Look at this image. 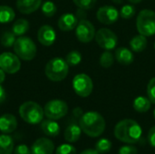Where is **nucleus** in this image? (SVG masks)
<instances>
[{"label":"nucleus","instance_id":"1","mask_svg":"<svg viewBox=\"0 0 155 154\" xmlns=\"http://www.w3.org/2000/svg\"><path fill=\"white\" fill-rule=\"evenodd\" d=\"M143 134L141 126L132 119H124L119 122L114 127V136L119 141L133 144L140 141Z\"/></svg>","mask_w":155,"mask_h":154},{"label":"nucleus","instance_id":"2","mask_svg":"<svg viewBox=\"0 0 155 154\" xmlns=\"http://www.w3.org/2000/svg\"><path fill=\"white\" fill-rule=\"evenodd\" d=\"M79 125L87 136L95 138L100 136L105 130V120L97 112H87L79 119Z\"/></svg>","mask_w":155,"mask_h":154},{"label":"nucleus","instance_id":"3","mask_svg":"<svg viewBox=\"0 0 155 154\" xmlns=\"http://www.w3.org/2000/svg\"><path fill=\"white\" fill-rule=\"evenodd\" d=\"M69 72V65L65 59L54 57L48 61L45 65V73L46 77L52 82H61L66 78Z\"/></svg>","mask_w":155,"mask_h":154},{"label":"nucleus","instance_id":"4","mask_svg":"<svg viewBox=\"0 0 155 154\" xmlns=\"http://www.w3.org/2000/svg\"><path fill=\"white\" fill-rule=\"evenodd\" d=\"M18 113L22 120L29 124L41 123L45 116L44 109L37 103L33 101L22 103L19 107Z\"/></svg>","mask_w":155,"mask_h":154},{"label":"nucleus","instance_id":"5","mask_svg":"<svg viewBox=\"0 0 155 154\" xmlns=\"http://www.w3.org/2000/svg\"><path fill=\"white\" fill-rule=\"evenodd\" d=\"M15 54L24 61H31L36 55V45L35 42L28 36H19L14 45Z\"/></svg>","mask_w":155,"mask_h":154},{"label":"nucleus","instance_id":"6","mask_svg":"<svg viewBox=\"0 0 155 154\" xmlns=\"http://www.w3.org/2000/svg\"><path fill=\"white\" fill-rule=\"evenodd\" d=\"M138 33L146 37L155 34V12L151 9L142 10L136 19Z\"/></svg>","mask_w":155,"mask_h":154},{"label":"nucleus","instance_id":"7","mask_svg":"<svg viewBox=\"0 0 155 154\" xmlns=\"http://www.w3.org/2000/svg\"><path fill=\"white\" fill-rule=\"evenodd\" d=\"M45 115L48 119L59 120L64 117L68 113V105L64 101L62 100H51L44 107Z\"/></svg>","mask_w":155,"mask_h":154},{"label":"nucleus","instance_id":"8","mask_svg":"<svg viewBox=\"0 0 155 154\" xmlns=\"http://www.w3.org/2000/svg\"><path fill=\"white\" fill-rule=\"evenodd\" d=\"M74 93L80 97H88L94 89V84L90 76L85 74H79L73 79Z\"/></svg>","mask_w":155,"mask_h":154},{"label":"nucleus","instance_id":"9","mask_svg":"<svg viewBox=\"0 0 155 154\" xmlns=\"http://www.w3.org/2000/svg\"><path fill=\"white\" fill-rule=\"evenodd\" d=\"M95 41L104 50H113L118 44V37L114 32L108 28H101L95 34Z\"/></svg>","mask_w":155,"mask_h":154},{"label":"nucleus","instance_id":"10","mask_svg":"<svg viewBox=\"0 0 155 154\" xmlns=\"http://www.w3.org/2000/svg\"><path fill=\"white\" fill-rule=\"evenodd\" d=\"M0 68L5 71V74H16L21 68L20 58L15 54L5 52L0 54Z\"/></svg>","mask_w":155,"mask_h":154},{"label":"nucleus","instance_id":"11","mask_svg":"<svg viewBox=\"0 0 155 154\" xmlns=\"http://www.w3.org/2000/svg\"><path fill=\"white\" fill-rule=\"evenodd\" d=\"M95 28L94 25L86 20L81 19L75 27V35L81 43H89L95 37Z\"/></svg>","mask_w":155,"mask_h":154},{"label":"nucleus","instance_id":"12","mask_svg":"<svg viewBox=\"0 0 155 154\" xmlns=\"http://www.w3.org/2000/svg\"><path fill=\"white\" fill-rule=\"evenodd\" d=\"M120 16L119 11L116 7L113 5H104L101 6L96 13L97 20L104 25H113L114 24Z\"/></svg>","mask_w":155,"mask_h":154},{"label":"nucleus","instance_id":"13","mask_svg":"<svg viewBox=\"0 0 155 154\" xmlns=\"http://www.w3.org/2000/svg\"><path fill=\"white\" fill-rule=\"evenodd\" d=\"M37 39L39 43L45 46H51L56 39V33L54 29L49 25H42L37 32Z\"/></svg>","mask_w":155,"mask_h":154},{"label":"nucleus","instance_id":"14","mask_svg":"<svg viewBox=\"0 0 155 154\" xmlns=\"http://www.w3.org/2000/svg\"><path fill=\"white\" fill-rule=\"evenodd\" d=\"M54 151V143L47 138L37 139L31 147L32 154H53Z\"/></svg>","mask_w":155,"mask_h":154},{"label":"nucleus","instance_id":"15","mask_svg":"<svg viewBox=\"0 0 155 154\" xmlns=\"http://www.w3.org/2000/svg\"><path fill=\"white\" fill-rule=\"evenodd\" d=\"M57 24L60 30L64 32L72 31L76 27L78 24V18L75 15L72 13H66L59 17Z\"/></svg>","mask_w":155,"mask_h":154},{"label":"nucleus","instance_id":"16","mask_svg":"<svg viewBox=\"0 0 155 154\" xmlns=\"http://www.w3.org/2000/svg\"><path fill=\"white\" fill-rule=\"evenodd\" d=\"M42 5V0H16V8L22 14H32Z\"/></svg>","mask_w":155,"mask_h":154},{"label":"nucleus","instance_id":"17","mask_svg":"<svg viewBox=\"0 0 155 154\" xmlns=\"http://www.w3.org/2000/svg\"><path fill=\"white\" fill-rule=\"evenodd\" d=\"M17 127V121L15 115L5 113L0 116V131L4 133H11Z\"/></svg>","mask_w":155,"mask_h":154},{"label":"nucleus","instance_id":"18","mask_svg":"<svg viewBox=\"0 0 155 154\" xmlns=\"http://www.w3.org/2000/svg\"><path fill=\"white\" fill-rule=\"evenodd\" d=\"M114 57L116 61L123 65H130L134 61L133 51L126 47H119L115 50Z\"/></svg>","mask_w":155,"mask_h":154},{"label":"nucleus","instance_id":"19","mask_svg":"<svg viewBox=\"0 0 155 154\" xmlns=\"http://www.w3.org/2000/svg\"><path fill=\"white\" fill-rule=\"evenodd\" d=\"M41 129L44 133L49 137H56L60 133L59 124L52 119L43 120L41 122Z\"/></svg>","mask_w":155,"mask_h":154},{"label":"nucleus","instance_id":"20","mask_svg":"<svg viewBox=\"0 0 155 154\" xmlns=\"http://www.w3.org/2000/svg\"><path fill=\"white\" fill-rule=\"evenodd\" d=\"M81 133H82V129L80 125L76 123H72L68 125L64 131V140L67 143H75L80 139Z\"/></svg>","mask_w":155,"mask_h":154},{"label":"nucleus","instance_id":"21","mask_svg":"<svg viewBox=\"0 0 155 154\" xmlns=\"http://www.w3.org/2000/svg\"><path fill=\"white\" fill-rule=\"evenodd\" d=\"M147 38L143 34H137L134 36L130 41V46L132 51L135 53H141L147 47Z\"/></svg>","mask_w":155,"mask_h":154},{"label":"nucleus","instance_id":"22","mask_svg":"<svg viewBox=\"0 0 155 154\" xmlns=\"http://www.w3.org/2000/svg\"><path fill=\"white\" fill-rule=\"evenodd\" d=\"M14 152V140L6 133L0 135V154H12Z\"/></svg>","mask_w":155,"mask_h":154},{"label":"nucleus","instance_id":"23","mask_svg":"<svg viewBox=\"0 0 155 154\" xmlns=\"http://www.w3.org/2000/svg\"><path fill=\"white\" fill-rule=\"evenodd\" d=\"M134 108L138 113H146L150 110L152 102L148 97L145 96H138L134 101Z\"/></svg>","mask_w":155,"mask_h":154},{"label":"nucleus","instance_id":"24","mask_svg":"<svg viewBox=\"0 0 155 154\" xmlns=\"http://www.w3.org/2000/svg\"><path fill=\"white\" fill-rule=\"evenodd\" d=\"M28 29H29V22L24 18H20L16 20L12 26V32L15 36H22L27 32Z\"/></svg>","mask_w":155,"mask_h":154},{"label":"nucleus","instance_id":"25","mask_svg":"<svg viewBox=\"0 0 155 154\" xmlns=\"http://www.w3.org/2000/svg\"><path fill=\"white\" fill-rule=\"evenodd\" d=\"M15 16V11L8 5H0V24L11 23Z\"/></svg>","mask_w":155,"mask_h":154},{"label":"nucleus","instance_id":"26","mask_svg":"<svg viewBox=\"0 0 155 154\" xmlns=\"http://www.w3.org/2000/svg\"><path fill=\"white\" fill-rule=\"evenodd\" d=\"M114 58L115 57L111 51L105 50L100 56V60H99L100 65L103 68H110L114 63Z\"/></svg>","mask_w":155,"mask_h":154},{"label":"nucleus","instance_id":"27","mask_svg":"<svg viewBox=\"0 0 155 154\" xmlns=\"http://www.w3.org/2000/svg\"><path fill=\"white\" fill-rule=\"evenodd\" d=\"M41 10H42V13L46 17H52L57 12V7L55 4L53 3L52 1H45L41 5Z\"/></svg>","mask_w":155,"mask_h":154},{"label":"nucleus","instance_id":"28","mask_svg":"<svg viewBox=\"0 0 155 154\" xmlns=\"http://www.w3.org/2000/svg\"><path fill=\"white\" fill-rule=\"evenodd\" d=\"M65 61L68 64L69 66H75L77 64H79L82 61V54L80 52L74 50V51H71L70 53L67 54L66 57H65Z\"/></svg>","mask_w":155,"mask_h":154},{"label":"nucleus","instance_id":"29","mask_svg":"<svg viewBox=\"0 0 155 154\" xmlns=\"http://www.w3.org/2000/svg\"><path fill=\"white\" fill-rule=\"evenodd\" d=\"M15 35L14 34L13 32H9V31H6L5 32L2 36H1V40H0V43L1 44L4 46V47H12L15 42Z\"/></svg>","mask_w":155,"mask_h":154},{"label":"nucleus","instance_id":"30","mask_svg":"<svg viewBox=\"0 0 155 154\" xmlns=\"http://www.w3.org/2000/svg\"><path fill=\"white\" fill-rule=\"evenodd\" d=\"M112 148V143L110 140L108 139H101L97 142V143L95 144V150L99 152V153H107L110 152Z\"/></svg>","mask_w":155,"mask_h":154},{"label":"nucleus","instance_id":"31","mask_svg":"<svg viewBox=\"0 0 155 154\" xmlns=\"http://www.w3.org/2000/svg\"><path fill=\"white\" fill-rule=\"evenodd\" d=\"M120 16L124 19H131L135 15V7L133 5H125L120 10Z\"/></svg>","mask_w":155,"mask_h":154},{"label":"nucleus","instance_id":"32","mask_svg":"<svg viewBox=\"0 0 155 154\" xmlns=\"http://www.w3.org/2000/svg\"><path fill=\"white\" fill-rule=\"evenodd\" d=\"M74 5L84 10H90L94 8L96 4V0H73Z\"/></svg>","mask_w":155,"mask_h":154},{"label":"nucleus","instance_id":"33","mask_svg":"<svg viewBox=\"0 0 155 154\" xmlns=\"http://www.w3.org/2000/svg\"><path fill=\"white\" fill-rule=\"evenodd\" d=\"M55 154H76V149L71 144L64 143L56 149Z\"/></svg>","mask_w":155,"mask_h":154},{"label":"nucleus","instance_id":"34","mask_svg":"<svg viewBox=\"0 0 155 154\" xmlns=\"http://www.w3.org/2000/svg\"><path fill=\"white\" fill-rule=\"evenodd\" d=\"M147 95L152 103L155 104V77L152 78L147 85Z\"/></svg>","mask_w":155,"mask_h":154},{"label":"nucleus","instance_id":"35","mask_svg":"<svg viewBox=\"0 0 155 154\" xmlns=\"http://www.w3.org/2000/svg\"><path fill=\"white\" fill-rule=\"evenodd\" d=\"M118 154H138V151H137V148L134 146L125 145V146H123L119 150Z\"/></svg>","mask_w":155,"mask_h":154},{"label":"nucleus","instance_id":"36","mask_svg":"<svg viewBox=\"0 0 155 154\" xmlns=\"http://www.w3.org/2000/svg\"><path fill=\"white\" fill-rule=\"evenodd\" d=\"M14 154H32L31 153V149L28 148L25 144H20L18 145L15 150Z\"/></svg>","mask_w":155,"mask_h":154},{"label":"nucleus","instance_id":"37","mask_svg":"<svg viewBox=\"0 0 155 154\" xmlns=\"http://www.w3.org/2000/svg\"><path fill=\"white\" fill-rule=\"evenodd\" d=\"M148 141L150 143V144L155 147V126L152 127L149 131V133H148Z\"/></svg>","mask_w":155,"mask_h":154},{"label":"nucleus","instance_id":"38","mask_svg":"<svg viewBox=\"0 0 155 154\" xmlns=\"http://www.w3.org/2000/svg\"><path fill=\"white\" fill-rule=\"evenodd\" d=\"M5 98H6L5 90V88L2 86V84H0V104L3 103L5 101Z\"/></svg>","mask_w":155,"mask_h":154},{"label":"nucleus","instance_id":"39","mask_svg":"<svg viewBox=\"0 0 155 154\" xmlns=\"http://www.w3.org/2000/svg\"><path fill=\"white\" fill-rule=\"evenodd\" d=\"M83 114H84V113H83V111H82V109H81V108L77 107V108H75V109L74 110V115L75 117L80 118Z\"/></svg>","mask_w":155,"mask_h":154},{"label":"nucleus","instance_id":"40","mask_svg":"<svg viewBox=\"0 0 155 154\" xmlns=\"http://www.w3.org/2000/svg\"><path fill=\"white\" fill-rule=\"evenodd\" d=\"M80 154H99V152L96 150H94V149H86L84 152H82Z\"/></svg>","mask_w":155,"mask_h":154},{"label":"nucleus","instance_id":"41","mask_svg":"<svg viewBox=\"0 0 155 154\" xmlns=\"http://www.w3.org/2000/svg\"><path fill=\"white\" fill-rule=\"evenodd\" d=\"M5 79V72L0 68V84H2L4 83Z\"/></svg>","mask_w":155,"mask_h":154},{"label":"nucleus","instance_id":"42","mask_svg":"<svg viewBox=\"0 0 155 154\" xmlns=\"http://www.w3.org/2000/svg\"><path fill=\"white\" fill-rule=\"evenodd\" d=\"M130 3H132V4H139V3H141L143 0H128Z\"/></svg>","mask_w":155,"mask_h":154},{"label":"nucleus","instance_id":"43","mask_svg":"<svg viewBox=\"0 0 155 154\" xmlns=\"http://www.w3.org/2000/svg\"><path fill=\"white\" fill-rule=\"evenodd\" d=\"M113 2H114L115 4H122L123 0H113Z\"/></svg>","mask_w":155,"mask_h":154},{"label":"nucleus","instance_id":"44","mask_svg":"<svg viewBox=\"0 0 155 154\" xmlns=\"http://www.w3.org/2000/svg\"><path fill=\"white\" fill-rule=\"evenodd\" d=\"M153 116H154V118H155V109H154V112H153Z\"/></svg>","mask_w":155,"mask_h":154},{"label":"nucleus","instance_id":"45","mask_svg":"<svg viewBox=\"0 0 155 154\" xmlns=\"http://www.w3.org/2000/svg\"><path fill=\"white\" fill-rule=\"evenodd\" d=\"M154 48H155V44H154Z\"/></svg>","mask_w":155,"mask_h":154}]
</instances>
